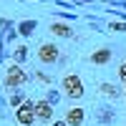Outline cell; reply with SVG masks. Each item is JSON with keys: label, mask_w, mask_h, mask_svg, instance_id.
Wrapping results in <instances>:
<instances>
[{"label": "cell", "mask_w": 126, "mask_h": 126, "mask_svg": "<svg viewBox=\"0 0 126 126\" xmlns=\"http://www.w3.org/2000/svg\"><path fill=\"white\" fill-rule=\"evenodd\" d=\"M5 88H20L23 83H28V73L23 71V66H18V63H10L8 71H5Z\"/></svg>", "instance_id": "obj_1"}, {"label": "cell", "mask_w": 126, "mask_h": 126, "mask_svg": "<svg viewBox=\"0 0 126 126\" xmlns=\"http://www.w3.org/2000/svg\"><path fill=\"white\" fill-rule=\"evenodd\" d=\"M61 88L66 91V96H68V98H83V93H86V88H83V81L76 76V73H68V76H63Z\"/></svg>", "instance_id": "obj_2"}, {"label": "cell", "mask_w": 126, "mask_h": 126, "mask_svg": "<svg viewBox=\"0 0 126 126\" xmlns=\"http://www.w3.org/2000/svg\"><path fill=\"white\" fill-rule=\"evenodd\" d=\"M35 119H38V116H35V101L28 98L20 109H15V121H18L20 126H33Z\"/></svg>", "instance_id": "obj_3"}, {"label": "cell", "mask_w": 126, "mask_h": 126, "mask_svg": "<svg viewBox=\"0 0 126 126\" xmlns=\"http://www.w3.org/2000/svg\"><path fill=\"white\" fill-rule=\"evenodd\" d=\"M38 58H40V63H56L61 58V50L56 43H43L38 48Z\"/></svg>", "instance_id": "obj_4"}, {"label": "cell", "mask_w": 126, "mask_h": 126, "mask_svg": "<svg viewBox=\"0 0 126 126\" xmlns=\"http://www.w3.org/2000/svg\"><path fill=\"white\" fill-rule=\"evenodd\" d=\"M53 103H48L46 98H40V101H35V116H38V121H53Z\"/></svg>", "instance_id": "obj_5"}, {"label": "cell", "mask_w": 126, "mask_h": 126, "mask_svg": "<svg viewBox=\"0 0 126 126\" xmlns=\"http://www.w3.org/2000/svg\"><path fill=\"white\" fill-rule=\"evenodd\" d=\"M83 121H86V111L78 109V106H71L66 111V124L68 126H83Z\"/></svg>", "instance_id": "obj_6"}, {"label": "cell", "mask_w": 126, "mask_h": 126, "mask_svg": "<svg viewBox=\"0 0 126 126\" xmlns=\"http://www.w3.org/2000/svg\"><path fill=\"white\" fill-rule=\"evenodd\" d=\"M50 33L58 35V38H71L73 30H71V25H66V23H50Z\"/></svg>", "instance_id": "obj_7"}, {"label": "cell", "mask_w": 126, "mask_h": 126, "mask_svg": "<svg viewBox=\"0 0 126 126\" xmlns=\"http://www.w3.org/2000/svg\"><path fill=\"white\" fill-rule=\"evenodd\" d=\"M109 61H111V50L109 48H98L96 53H91V63H96V66H103Z\"/></svg>", "instance_id": "obj_8"}, {"label": "cell", "mask_w": 126, "mask_h": 126, "mask_svg": "<svg viewBox=\"0 0 126 126\" xmlns=\"http://www.w3.org/2000/svg\"><path fill=\"white\" fill-rule=\"evenodd\" d=\"M38 28V23H35V20H23V23H18V33L20 35H33V30Z\"/></svg>", "instance_id": "obj_9"}, {"label": "cell", "mask_w": 126, "mask_h": 126, "mask_svg": "<svg viewBox=\"0 0 126 126\" xmlns=\"http://www.w3.org/2000/svg\"><path fill=\"white\" fill-rule=\"evenodd\" d=\"M98 88H101V93H103L106 98H119V96H121V91L113 86V83H101Z\"/></svg>", "instance_id": "obj_10"}, {"label": "cell", "mask_w": 126, "mask_h": 126, "mask_svg": "<svg viewBox=\"0 0 126 126\" xmlns=\"http://www.w3.org/2000/svg\"><path fill=\"white\" fill-rule=\"evenodd\" d=\"M25 101H28V98H25V93H23V91H15L13 96H10V106H13V109H20Z\"/></svg>", "instance_id": "obj_11"}, {"label": "cell", "mask_w": 126, "mask_h": 126, "mask_svg": "<svg viewBox=\"0 0 126 126\" xmlns=\"http://www.w3.org/2000/svg\"><path fill=\"white\" fill-rule=\"evenodd\" d=\"M25 58H28V48H25V46H18V48L13 50V61H15L18 66H20V63H23Z\"/></svg>", "instance_id": "obj_12"}, {"label": "cell", "mask_w": 126, "mask_h": 126, "mask_svg": "<svg viewBox=\"0 0 126 126\" xmlns=\"http://www.w3.org/2000/svg\"><path fill=\"white\" fill-rule=\"evenodd\" d=\"M46 101H48V103H53V106H56V103L61 101V93H58L56 88H50V91L46 93Z\"/></svg>", "instance_id": "obj_13"}, {"label": "cell", "mask_w": 126, "mask_h": 126, "mask_svg": "<svg viewBox=\"0 0 126 126\" xmlns=\"http://www.w3.org/2000/svg\"><path fill=\"white\" fill-rule=\"evenodd\" d=\"M111 119H113V111H111V109H101V113H98V121H101V124H109Z\"/></svg>", "instance_id": "obj_14"}, {"label": "cell", "mask_w": 126, "mask_h": 126, "mask_svg": "<svg viewBox=\"0 0 126 126\" xmlns=\"http://www.w3.org/2000/svg\"><path fill=\"white\" fill-rule=\"evenodd\" d=\"M119 78H121V81L126 83V61H124L121 66H119Z\"/></svg>", "instance_id": "obj_15"}, {"label": "cell", "mask_w": 126, "mask_h": 126, "mask_svg": "<svg viewBox=\"0 0 126 126\" xmlns=\"http://www.w3.org/2000/svg\"><path fill=\"white\" fill-rule=\"evenodd\" d=\"M111 30H126V23H111Z\"/></svg>", "instance_id": "obj_16"}, {"label": "cell", "mask_w": 126, "mask_h": 126, "mask_svg": "<svg viewBox=\"0 0 126 126\" xmlns=\"http://www.w3.org/2000/svg\"><path fill=\"white\" fill-rule=\"evenodd\" d=\"M50 126H68V124H66V119H63V121H50Z\"/></svg>", "instance_id": "obj_17"}, {"label": "cell", "mask_w": 126, "mask_h": 126, "mask_svg": "<svg viewBox=\"0 0 126 126\" xmlns=\"http://www.w3.org/2000/svg\"><path fill=\"white\" fill-rule=\"evenodd\" d=\"M81 3H93V0H81Z\"/></svg>", "instance_id": "obj_18"}, {"label": "cell", "mask_w": 126, "mask_h": 126, "mask_svg": "<svg viewBox=\"0 0 126 126\" xmlns=\"http://www.w3.org/2000/svg\"><path fill=\"white\" fill-rule=\"evenodd\" d=\"M124 91H126V83H124Z\"/></svg>", "instance_id": "obj_19"}]
</instances>
